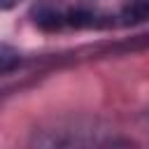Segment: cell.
I'll use <instances>...</instances> for the list:
<instances>
[{
    "label": "cell",
    "instance_id": "1",
    "mask_svg": "<svg viewBox=\"0 0 149 149\" xmlns=\"http://www.w3.org/2000/svg\"><path fill=\"white\" fill-rule=\"evenodd\" d=\"M19 0H0V5H2V9H12L14 5H16Z\"/></svg>",
    "mask_w": 149,
    "mask_h": 149
}]
</instances>
